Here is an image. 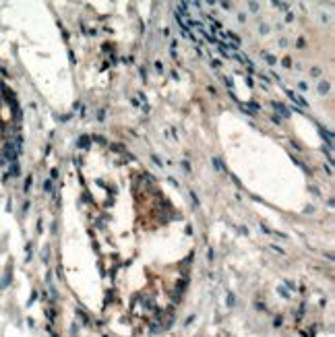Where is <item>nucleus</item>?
<instances>
[{"label": "nucleus", "instance_id": "nucleus-1", "mask_svg": "<svg viewBox=\"0 0 335 337\" xmlns=\"http://www.w3.org/2000/svg\"><path fill=\"white\" fill-rule=\"evenodd\" d=\"M286 95H288V97L292 99L294 104H298L300 108H310V106H308V101H306V99H304L302 95H298L296 91H292V89H286Z\"/></svg>", "mask_w": 335, "mask_h": 337}, {"label": "nucleus", "instance_id": "nucleus-2", "mask_svg": "<svg viewBox=\"0 0 335 337\" xmlns=\"http://www.w3.org/2000/svg\"><path fill=\"white\" fill-rule=\"evenodd\" d=\"M273 108H275V110H277V112H279V114H281L284 118H288V116H290V112L286 110V106H284V104H279V101H273Z\"/></svg>", "mask_w": 335, "mask_h": 337}, {"label": "nucleus", "instance_id": "nucleus-3", "mask_svg": "<svg viewBox=\"0 0 335 337\" xmlns=\"http://www.w3.org/2000/svg\"><path fill=\"white\" fill-rule=\"evenodd\" d=\"M321 134L327 139V145H329V149H331V145H333V134L329 132V130H325V128H321Z\"/></svg>", "mask_w": 335, "mask_h": 337}, {"label": "nucleus", "instance_id": "nucleus-4", "mask_svg": "<svg viewBox=\"0 0 335 337\" xmlns=\"http://www.w3.org/2000/svg\"><path fill=\"white\" fill-rule=\"evenodd\" d=\"M319 93H323V95L329 93V83H321L319 85Z\"/></svg>", "mask_w": 335, "mask_h": 337}, {"label": "nucleus", "instance_id": "nucleus-5", "mask_svg": "<svg viewBox=\"0 0 335 337\" xmlns=\"http://www.w3.org/2000/svg\"><path fill=\"white\" fill-rule=\"evenodd\" d=\"M273 6H277L279 10H288V4L286 2H273Z\"/></svg>", "mask_w": 335, "mask_h": 337}, {"label": "nucleus", "instance_id": "nucleus-6", "mask_svg": "<svg viewBox=\"0 0 335 337\" xmlns=\"http://www.w3.org/2000/svg\"><path fill=\"white\" fill-rule=\"evenodd\" d=\"M79 145H81V147H87V145H89V137H81V139H79Z\"/></svg>", "mask_w": 335, "mask_h": 337}, {"label": "nucleus", "instance_id": "nucleus-7", "mask_svg": "<svg viewBox=\"0 0 335 337\" xmlns=\"http://www.w3.org/2000/svg\"><path fill=\"white\" fill-rule=\"evenodd\" d=\"M265 60H267L269 64H275V62H277V58H275V56H271V54H267V56H265Z\"/></svg>", "mask_w": 335, "mask_h": 337}, {"label": "nucleus", "instance_id": "nucleus-8", "mask_svg": "<svg viewBox=\"0 0 335 337\" xmlns=\"http://www.w3.org/2000/svg\"><path fill=\"white\" fill-rule=\"evenodd\" d=\"M190 199H192V203L199 207V199H197V195H195V190H190Z\"/></svg>", "mask_w": 335, "mask_h": 337}, {"label": "nucleus", "instance_id": "nucleus-9", "mask_svg": "<svg viewBox=\"0 0 335 337\" xmlns=\"http://www.w3.org/2000/svg\"><path fill=\"white\" fill-rule=\"evenodd\" d=\"M155 68H157V70L162 73V70H164V64H162V62H155Z\"/></svg>", "mask_w": 335, "mask_h": 337}, {"label": "nucleus", "instance_id": "nucleus-10", "mask_svg": "<svg viewBox=\"0 0 335 337\" xmlns=\"http://www.w3.org/2000/svg\"><path fill=\"white\" fill-rule=\"evenodd\" d=\"M153 162H155V164H157V166H159V168H162V159H159V157H157V155H153Z\"/></svg>", "mask_w": 335, "mask_h": 337}, {"label": "nucleus", "instance_id": "nucleus-11", "mask_svg": "<svg viewBox=\"0 0 335 337\" xmlns=\"http://www.w3.org/2000/svg\"><path fill=\"white\" fill-rule=\"evenodd\" d=\"M298 87H300V89H302V91H308V85H306V83H300V85H298Z\"/></svg>", "mask_w": 335, "mask_h": 337}]
</instances>
